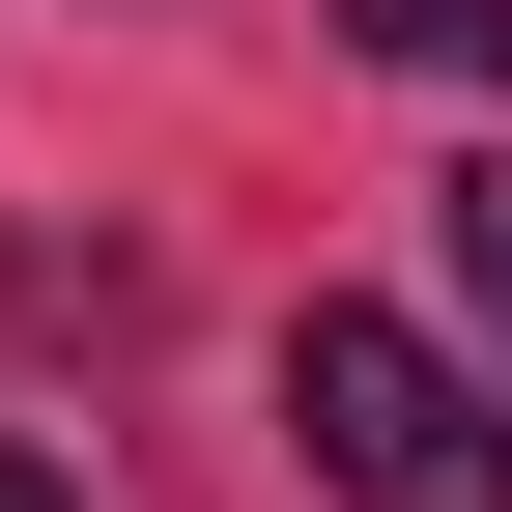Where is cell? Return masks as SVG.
I'll return each instance as SVG.
<instances>
[{
  "label": "cell",
  "mask_w": 512,
  "mask_h": 512,
  "mask_svg": "<svg viewBox=\"0 0 512 512\" xmlns=\"http://www.w3.org/2000/svg\"><path fill=\"white\" fill-rule=\"evenodd\" d=\"M342 29H370V57H427V86H484V57H512V0H342Z\"/></svg>",
  "instance_id": "obj_2"
},
{
  "label": "cell",
  "mask_w": 512,
  "mask_h": 512,
  "mask_svg": "<svg viewBox=\"0 0 512 512\" xmlns=\"http://www.w3.org/2000/svg\"><path fill=\"white\" fill-rule=\"evenodd\" d=\"M285 456L342 512H512V399L427 342V313H342V285H313L285 313Z\"/></svg>",
  "instance_id": "obj_1"
},
{
  "label": "cell",
  "mask_w": 512,
  "mask_h": 512,
  "mask_svg": "<svg viewBox=\"0 0 512 512\" xmlns=\"http://www.w3.org/2000/svg\"><path fill=\"white\" fill-rule=\"evenodd\" d=\"M456 285H484V342H512V171H456Z\"/></svg>",
  "instance_id": "obj_3"
},
{
  "label": "cell",
  "mask_w": 512,
  "mask_h": 512,
  "mask_svg": "<svg viewBox=\"0 0 512 512\" xmlns=\"http://www.w3.org/2000/svg\"><path fill=\"white\" fill-rule=\"evenodd\" d=\"M0 512H86V484H57V456H29V427H0Z\"/></svg>",
  "instance_id": "obj_4"
}]
</instances>
